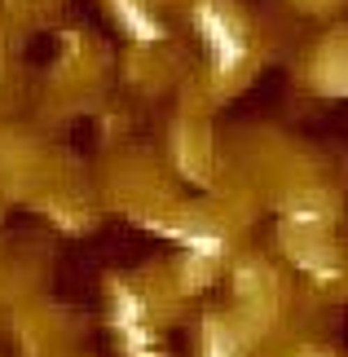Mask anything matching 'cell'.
Wrapping results in <instances>:
<instances>
[{"label": "cell", "instance_id": "obj_5", "mask_svg": "<svg viewBox=\"0 0 348 357\" xmlns=\"http://www.w3.org/2000/svg\"><path fill=\"white\" fill-rule=\"evenodd\" d=\"M203 357H239L234 353V340L220 322H207L203 326Z\"/></svg>", "mask_w": 348, "mask_h": 357}, {"label": "cell", "instance_id": "obj_4", "mask_svg": "<svg viewBox=\"0 0 348 357\" xmlns=\"http://www.w3.org/2000/svg\"><path fill=\"white\" fill-rule=\"evenodd\" d=\"M106 5H110L115 22H119L133 40H142V45H159V40H163V22L142 5V0H106Z\"/></svg>", "mask_w": 348, "mask_h": 357}, {"label": "cell", "instance_id": "obj_3", "mask_svg": "<svg viewBox=\"0 0 348 357\" xmlns=\"http://www.w3.org/2000/svg\"><path fill=\"white\" fill-rule=\"evenodd\" d=\"M155 234L163 238H172L176 247H186L190 256H199V260H225L229 252V243L225 234H216V229H199V225H163V221H146Z\"/></svg>", "mask_w": 348, "mask_h": 357}, {"label": "cell", "instance_id": "obj_2", "mask_svg": "<svg viewBox=\"0 0 348 357\" xmlns=\"http://www.w3.org/2000/svg\"><path fill=\"white\" fill-rule=\"evenodd\" d=\"M110 322L119 331V344L123 357H159L155 344V331H150V318H146V300L123 282H110Z\"/></svg>", "mask_w": 348, "mask_h": 357}, {"label": "cell", "instance_id": "obj_1", "mask_svg": "<svg viewBox=\"0 0 348 357\" xmlns=\"http://www.w3.org/2000/svg\"><path fill=\"white\" fill-rule=\"evenodd\" d=\"M194 31H199L216 75H234L247 62V31L239 26V18H234L229 9L216 5V0H199V5H194Z\"/></svg>", "mask_w": 348, "mask_h": 357}]
</instances>
